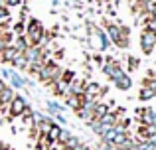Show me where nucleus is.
I'll use <instances>...</instances> for the list:
<instances>
[{"label": "nucleus", "mask_w": 156, "mask_h": 150, "mask_svg": "<svg viewBox=\"0 0 156 150\" xmlns=\"http://www.w3.org/2000/svg\"><path fill=\"white\" fill-rule=\"evenodd\" d=\"M28 38H30L32 46L40 44V40L44 38V28H42V24H40L38 20H32V22L28 24Z\"/></svg>", "instance_id": "1"}, {"label": "nucleus", "mask_w": 156, "mask_h": 150, "mask_svg": "<svg viewBox=\"0 0 156 150\" xmlns=\"http://www.w3.org/2000/svg\"><path fill=\"white\" fill-rule=\"evenodd\" d=\"M154 44H156V32H154V28H148V30L142 34L140 46H142V50H144L146 54H150L152 47H154Z\"/></svg>", "instance_id": "2"}, {"label": "nucleus", "mask_w": 156, "mask_h": 150, "mask_svg": "<svg viewBox=\"0 0 156 150\" xmlns=\"http://www.w3.org/2000/svg\"><path fill=\"white\" fill-rule=\"evenodd\" d=\"M10 117H18L22 115L24 111H26V101L22 99V97H16L14 101H10Z\"/></svg>", "instance_id": "3"}, {"label": "nucleus", "mask_w": 156, "mask_h": 150, "mask_svg": "<svg viewBox=\"0 0 156 150\" xmlns=\"http://www.w3.org/2000/svg\"><path fill=\"white\" fill-rule=\"evenodd\" d=\"M113 79H115V83H117L119 89H129L130 87V79L126 75H122L121 71H117V73L113 75Z\"/></svg>", "instance_id": "4"}, {"label": "nucleus", "mask_w": 156, "mask_h": 150, "mask_svg": "<svg viewBox=\"0 0 156 150\" xmlns=\"http://www.w3.org/2000/svg\"><path fill=\"white\" fill-rule=\"evenodd\" d=\"M10 101H12V89L4 87L2 91H0V105H6V103H10Z\"/></svg>", "instance_id": "5"}, {"label": "nucleus", "mask_w": 156, "mask_h": 150, "mask_svg": "<svg viewBox=\"0 0 156 150\" xmlns=\"http://www.w3.org/2000/svg\"><path fill=\"white\" fill-rule=\"evenodd\" d=\"M105 113H107V107H105V105H97V107H95V117H99V119H101Z\"/></svg>", "instance_id": "6"}, {"label": "nucleus", "mask_w": 156, "mask_h": 150, "mask_svg": "<svg viewBox=\"0 0 156 150\" xmlns=\"http://www.w3.org/2000/svg\"><path fill=\"white\" fill-rule=\"evenodd\" d=\"M152 95H154V91H152V89H144V91L140 93V97H142V99H148V97H152Z\"/></svg>", "instance_id": "7"}, {"label": "nucleus", "mask_w": 156, "mask_h": 150, "mask_svg": "<svg viewBox=\"0 0 156 150\" xmlns=\"http://www.w3.org/2000/svg\"><path fill=\"white\" fill-rule=\"evenodd\" d=\"M8 6H16V4H20V0H6Z\"/></svg>", "instance_id": "8"}, {"label": "nucleus", "mask_w": 156, "mask_h": 150, "mask_svg": "<svg viewBox=\"0 0 156 150\" xmlns=\"http://www.w3.org/2000/svg\"><path fill=\"white\" fill-rule=\"evenodd\" d=\"M2 89H4V85H2V81H0V91H2Z\"/></svg>", "instance_id": "9"}]
</instances>
